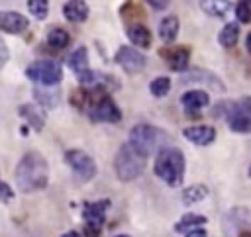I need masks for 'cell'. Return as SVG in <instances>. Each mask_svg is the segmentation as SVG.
<instances>
[{
  "mask_svg": "<svg viewBox=\"0 0 251 237\" xmlns=\"http://www.w3.org/2000/svg\"><path fill=\"white\" fill-rule=\"evenodd\" d=\"M49 180V166L41 153L29 151L22 157L16 166V184L20 192H35L47 186Z\"/></svg>",
  "mask_w": 251,
  "mask_h": 237,
  "instance_id": "1",
  "label": "cell"
},
{
  "mask_svg": "<svg viewBox=\"0 0 251 237\" xmlns=\"http://www.w3.org/2000/svg\"><path fill=\"white\" fill-rule=\"evenodd\" d=\"M155 174L169 186H180L184 178V155L176 147H163L155 159Z\"/></svg>",
  "mask_w": 251,
  "mask_h": 237,
  "instance_id": "2",
  "label": "cell"
},
{
  "mask_svg": "<svg viewBox=\"0 0 251 237\" xmlns=\"http://www.w3.org/2000/svg\"><path fill=\"white\" fill-rule=\"evenodd\" d=\"M145 161L147 157L143 153H139L129 141L124 143L118 153H116V159H114V170L118 174L120 180H133L137 178L143 168H145Z\"/></svg>",
  "mask_w": 251,
  "mask_h": 237,
  "instance_id": "3",
  "label": "cell"
},
{
  "mask_svg": "<svg viewBox=\"0 0 251 237\" xmlns=\"http://www.w3.org/2000/svg\"><path fill=\"white\" fill-rule=\"evenodd\" d=\"M25 76L41 86H55L61 82L63 78V69L57 61L51 59H39L33 61L27 69H25Z\"/></svg>",
  "mask_w": 251,
  "mask_h": 237,
  "instance_id": "4",
  "label": "cell"
},
{
  "mask_svg": "<svg viewBox=\"0 0 251 237\" xmlns=\"http://www.w3.org/2000/svg\"><path fill=\"white\" fill-rule=\"evenodd\" d=\"M161 137H165V135H163L157 127H153V125H149V123H137V125L131 129V133H129V143H131L139 153H143L145 157H149V155H153V153L157 151Z\"/></svg>",
  "mask_w": 251,
  "mask_h": 237,
  "instance_id": "5",
  "label": "cell"
},
{
  "mask_svg": "<svg viewBox=\"0 0 251 237\" xmlns=\"http://www.w3.org/2000/svg\"><path fill=\"white\" fill-rule=\"evenodd\" d=\"M65 161L73 168V172L76 174V178L80 182H88V180L94 178V174H96V163H94V159L88 153H84L80 149H71V151L65 153Z\"/></svg>",
  "mask_w": 251,
  "mask_h": 237,
  "instance_id": "6",
  "label": "cell"
},
{
  "mask_svg": "<svg viewBox=\"0 0 251 237\" xmlns=\"http://www.w3.org/2000/svg\"><path fill=\"white\" fill-rule=\"evenodd\" d=\"M114 61L127 72V74H137L145 69L147 65V59L141 51H137L135 47H129V45H122L116 55H114Z\"/></svg>",
  "mask_w": 251,
  "mask_h": 237,
  "instance_id": "7",
  "label": "cell"
},
{
  "mask_svg": "<svg viewBox=\"0 0 251 237\" xmlns=\"http://www.w3.org/2000/svg\"><path fill=\"white\" fill-rule=\"evenodd\" d=\"M88 112H90V118H92L94 121L116 123V121L122 119V112H120V108L116 106V102H114L108 94H104L102 98H98V100L90 106Z\"/></svg>",
  "mask_w": 251,
  "mask_h": 237,
  "instance_id": "8",
  "label": "cell"
},
{
  "mask_svg": "<svg viewBox=\"0 0 251 237\" xmlns=\"http://www.w3.org/2000/svg\"><path fill=\"white\" fill-rule=\"evenodd\" d=\"M110 206V200H98V202H90L84 206L82 210V217L86 221L88 227H92L94 231H98L102 227V223L106 221V210Z\"/></svg>",
  "mask_w": 251,
  "mask_h": 237,
  "instance_id": "9",
  "label": "cell"
},
{
  "mask_svg": "<svg viewBox=\"0 0 251 237\" xmlns=\"http://www.w3.org/2000/svg\"><path fill=\"white\" fill-rule=\"evenodd\" d=\"M29 25L27 18L18 12H0V29L6 33H22Z\"/></svg>",
  "mask_w": 251,
  "mask_h": 237,
  "instance_id": "10",
  "label": "cell"
},
{
  "mask_svg": "<svg viewBox=\"0 0 251 237\" xmlns=\"http://www.w3.org/2000/svg\"><path fill=\"white\" fill-rule=\"evenodd\" d=\"M184 139L192 141L194 145H210L216 139V129L210 125H190L182 129Z\"/></svg>",
  "mask_w": 251,
  "mask_h": 237,
  "instance_id": "11",
  "label": "cell"
},
{
  "mask_svg": "<svg viewBox=\"0 0 251 237\" xmlns=\"http://www.w3.org/2000/svg\"><path fill=\"white\" fill-rule=\"evenodd\" d=\"M182 80H184V82L208 84L210 88H214V90H218V92H224V90H226L224 82H222L216 74H212V72H208V71H202V69H194V71H190V72L182 74Z\"/></svg>",
  "mask_w": 251,
  "mask_h": 237,
  "instance_id": "12",
  "label": "cell"
},
{
  "mask_svg": "<svg viewBox=\"0 0 251 237\" xmlns=\"http://www.w3.org/2000/svg\"><path fill=\"white\" fill-rule=\"evenodd\" d=\"M180 102H182L186 114L188 112L196 114L198 110H202V108H206L210 104V96H208L206 90H188V92H184L180 96Z\"/></svg>",
  "mask_w": 251,
  "mask_h": 237,
  "instance_id": "13",
  "label": "cell"
},
{
  "mask_svg": "<svg viewBox=\"0 0 251 237\" xmlns=\"http://www.w3.org/2000/svg\"><path fill=\"white\" fill-rule=\"evenodd\" d=\"M20 116H22L35 131H41L43 125H45V114H43V110H41L39 106H35V104H24V106H20Z\"/></svg>",
  "mask_w": 251,
  "mask_h": 237,
  "instance_id": "14",
  "label": "cell"
},
{
  "mask_svg": "<svg viewBox=\"0 0 251 237\" xmlns=\"http://www.w3.org/2000/svg\"><path fill=\"white\" fill-rule=\"evenodd\" d=\"M63 16L69 20V22H84L88 18V6L84 0H69L65 6H63Z\"/></svg>",
  "mask_w": 251,
  "mask_h": 237,
  "instance_id": "15",
  "label": "cell"
},
{
  "mask_svg": "<svg viewBox=\"0 0 251 237\" xmlns=\"http://www.w3.org/2000/svg\"><path fill=\"white\" fill-rule=\"evenodd\" d=\"M178 29H180V24H178V18L176 16H167L161 20L159 24V37L165 41V43H173L178 35Z\"/></svg>",
  "mask_w": 251,
  "mask_h": 237,
  "instance_id": "16",
  "label": "cell"
},
{
  "mask_svg": "<svg viewBox=\"0 0 251 237\" xmlns=\"http://www.w3.org/2000/svg\"><path fill=\"white\" fill-rule=\"evenodd\" d=\"M127 37H129V41H131L135 47H139V49H147V47L151 45V31H149L143 24H133V25H129Z\"/></svg>",
  "mask_w": 251,
  "mask_h": 237,
  "instance_id": "17",
  "label": "cell"
},
{
  "mask_svg": "<svg viewBox=\"0 0 251 237\" xmlns=\"http://www.w3.org/2000/svg\"><path fill=\"white\" fill-rule=\"evenodd\" d=\"M200 8L214 18H224L233 10L229 0H200Z\"/></svg>",
  "mask_w": 251,
  "mask_h": 237,
  "instance_id": "18",
  "label": "cell"
},
{
  "mask_svg": "<svg viewBox=\"0 0 251 237\" xmlns=\"http://www.w3.org/2000/svg\"><path fill=\"white\" fill-rule=\"evenodd\" d=\"M33 96H35V98H37V102H39V104H43L45 108H55V106L59 104L61 92H59L57 88L47 86V88H35V90H33Z\"/></svg>",
  "mask_w": 251,
  "mask_h": 237,
  "instance_id": "19",
  "label": "cell"
},
{
  "mask_svg": "<svg viewBox=\"0 0 251 237\" xmlns=\"http://www.w3.org/2000/svg\"><path fill=\"white\" fill-rule=\"evenodd\" d=\"M188 59H190V51L184 47H178L176 51H173V55L169 57V69L182 72L188 69Z\"/></svg>",
  "mask_w": 251,
  "mask_h": 237,
  "instance_id": "20",
  "label": "cell"
},
{
  "mask_svg": "<svg viewBox=\"0 0 251 237\" xmlns=\"http://www.w3.org/2000/svg\"><path fill=\"white\" fill-rule=\"evenodd\" d=\"M204 223H206V217L204 215H200V213H186V215H182L178 219V223L175 225V231L176 233H186V231H190L194 227H200Z\"/></svg>",
  "mask_w": 251,
  "mask_h": 237,
  "instance_id": "21",
  "label": "cell"
},
{
  "mask_svg": "<svg viewBox=\"0 0 251 237\" xmlns=\"http://www.w3.org/2000/svg\"><path fill=\"white\" fill-rule=\"evenodd\" d=\"M69 67H71L76 74L88 71V51H86V47H78L76 51L71 53V57H69Z\"/></svg>",
  "mask_w": 251,
  "mask_h": 237,
  "instance_id": "22",
  "label": "cell"
},
{
  "mask_svg": "<svg viewBox=\"0 0 251 237\" xmlns=\"http://www.w3.org/2000/svg\"><path fill=\"white\" fill-rule=\"evenodd\" d=\"M237 39H239V25L237 24H226L218 35V41L224 47H233L237 43Z\"/></svg>",
  "mask_w": 251,
  "mask_h": 237,
  "instance_id": "23",
  "label": "cell"
},
{
  "mask_svg": "<svg viewBox=\"0 0 251 237\" xmlns=\"http://www.w3.org/2000/svg\"><path fill=\"white\" fill-rule=\"evenodd\" d=\"M47 43L53 47V49H65L69 43H71V35L63 29V27H55L47 33Z\"/></svg>",
  "mask_w": 251,
  "mask_h": 237,
  "instance_id": "24",
  "label": "cell"
},
{
  "mask_svg": "<svg viewBox=\"0 0 251 237\" xmlns=\"http://www.w3.org/2000/svg\"><path fill=\"white\" fill-rule=\"evenodd\" d=\"M208 196V188L204 184H192L182 192V202L184 204H196L202 202Z\"/></svg>",
  "mask_w": 251,
  "mask_h": 237,
  "instance_id": "25",
  "label": "cell"
},
{
  "mask_svg": "<svg viewBox=\"0 0 251 237\" xmlns=\"http://www.w3.org/2000/svg\"><path fill=\"white\" fill-rule=\"evenodd\" d=\"M169 90H171V78H169V76H157V78H153L151 84H149V92H151L153 96H157V98L167 96Z\"/></svg>",
  "mask_w": 251,
  "mask_h": 237,
  "instance_id": "26",
  "label": "cell"
},
{
  "mask_svg": "<svg viewBox=\"0 0 251 237\" xmlns=\"http://www.w3.org/2000/svg\"><path fill=\"white\" fill-rule=\"evenodd\" d=\"M27 10L33 18L45 20L49 12V0H27Z\"/></svg>",
  "mask_w": 251,
  "mask_h": 237,
  "instance_id": "27",
  "label": "cell"
},
{
  "mask_svg": "<svg viewBox=\"0 0 251 237\" xmlns=\"http://www.w3.org/2000/svg\"><path fill=\"white\" fill-rule=\"evenodd\" d=\"M235 18H237L241 24H249V22H251V6L239 2V4L235 6Z\"/></svg>",
  "mask_w": 251,
  "mask_h": 237,
  "instance_id": "28",
  "label": "cell"
},
{
  "mask_svg": "<svg viewBox=\"0 0 251 237\" xmlns=\"http://www.w3.org/2000/svg\"><path fill=\"white\" fill-rule=\"evenodd\" d=\"M12 198H14L12 188H10L6 182H2V180H0V202H10Z\"/></svg>",
  "mask_w": 251,
  "mask_h": 237,
  "instance_id": "29",
  "label": "cell"
},
{
  "mask_svg": "<svg viewBox=\"0 0 251 237\" xmlns=\"http://www.w3.org/2000/svg\"><path fill=\"white\" fill-rule=\"evenodd\" d=\"M8 57H10V51H8V47H6V43L0 39V69L6 65V61H8Z\"/></svg>",
  "mask_w": 251,
  "mask_h": 237,
  "instance_id": "30",
  "label": "cell"
},
{
  "mask_svg": "<svg viewBox=\"0 0 251 237\" xmlns=\"http://www.w3.org/2000/svg\"><path fill=\"white\" fill-rule=\"evenodd\" d=\"M184 237H208V233H206V229H202V227H194V229L186 231Z\"/></svg>",
  "mask_w": 251,
  "mask_h": 237,
  "instance_id": "31",
  "label": "cell"
},
{
  "mask_svg": "<svg viewBox=\"0 0 251 237\" xmlns=\"http://www.w3.org/2000/svg\"><path fill=\"white\" fill-rule=\"evenodd\" d=\"M153 8H157V10H165L169 4H171V0H147Z\"/></svg>",
  "mask_w": 251,
  "mask_h": 237,
  "instance_id": "32",
  "label": "cell"
},
{
  "mask_svg": "<svg viewBox=\"0 0 251 237\" xmlns=\"http://www.w3.org/2000/svg\"><path fill=\"white\" fill-rule=\"evenodd\" d=\"M245 45H247V51L251 53V31L247 33V39H245Z\"/></svg>",
  "mask_w": 251,
  "mask_h": 237,
  "instance_id": "33",
  "label": "cell"
},
{
  "mask_svg": "<svg viewBox=\"0 0 251 237\" xmlns=\"http://www.w3.org/2000/svg\"><path fill=\"white\" fill-rule=\"evenodd\" d=\"M61 237H80V235H78L76 231H67V233H63Z\"/></svg>",
  "mask_w": 251,
  "mask_h": 237,
  "instance_id": "34",
  "label": "cell"
},
{
  "mask_svg": "<svg viewBox=\"0 0 251 237\" xmlns=\"http://www.w3.org/2000/svg\"><path fill=\"white\" fill-rule=\"evenodd\" d=\"M243 4H247V6H251V0H241Z\"/></svg>",
  "mask_w": 251,
  "mask_h": 237,
  "instance_id": "35",
  "label": "cell"
},
{
  "mask_svg": "<svg viewBox=\"0 0 251 237\" xmlns=\"http://www.w3.org/2000/svg\"><path fill=\"white\" fill-rule=\"evenodd\" d=\"M116 237H129V235H124V233H120V235H116Z\"/></svg>",
  "mask_w": 251,
  "mask_h": 237,
  "instance_id": "36",
  "label": "cell"
},
{
  "mask_svg": "<svg viewBox=\"0 0 251 237\" xmlns=\"http://www.w3.org/2000/svg\"><path fill=\"white\" fill-rule=\"evenodd\" d=\"M249 176H251V168H249Z\"/></svg>",
  "mask_w": 251,
  "mask_h": 237,
  "instance_id": "37",
  "label": "cell"
}]
</instances>
